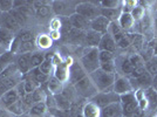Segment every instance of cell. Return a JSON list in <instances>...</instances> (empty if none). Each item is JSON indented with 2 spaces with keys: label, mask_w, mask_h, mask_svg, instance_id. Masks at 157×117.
<instances>
[{
  "label": "cell",
  "mask_w": 157,
  "mask_h": 117,
  "mask_svg": "<svg viewBox=\"0 0 157 117\" xmlns=\"http://www.w3.org/2000/svg\"><path fill=\"white\" fill-rule=\"evenodd\" d=\"M98 48H93V47H86L81 58H80V63L83 67V69L88 75H90L95 70L100 69V60H98Z\"/></svg>",
  "instance_id": "6da1fadb"
},
{
  "label": "cell",
  "mask_w": 157,
  "mask_h": 117,
  "mask_svg": "<svg viewBox=\"0 0 157 117\" xmlns=\"http://www.w3.org/2000/svg\"><path fill=\"white\" fill-rule=\"evenodd\" d=\"M116 74H109L103 72L102 69H98L89 75L93 83L95 85L98 91H110L113 90Z\"/></svg>",
  "instance_id": "7a4b0ae2"
},
{
  "label": "cell",
  "mask_w": 157,
  "mask_h": 117,
  "mask_svg": "<svg viewBox=\"0 0 157 117\" xmlns=\"http://www.w3.org/2000/svg\"><path fill=\"white\" fill-rule=\"evenodd\" d=\"M78 1H63V0H54L51 2L53 15L60 19H69L73 14H75L76 5Z\"/></svg>",
  "instance_id": "3957f363"
},
{
  "label": "cell",
  "mask_w": 157,
  "mask_h": 117,
  "mask_svg": "<svg viewBox=\"0 0 157 117\" xmlns=\"http://www.w3.org/2000/svg\"><path fill=\"white\" fill-rule=\"evenodd\" d=\"M74 88V90L76 92L80 98H83L86 101L90 100L92 97H94L98 91L96 89L95 85L93 83L92 78L89 77V75H87L82 80H80L78 82H76L74 85H72Z\"/></svg>",
  "instance_id": "277c9868"
},
{
  "label": "cell",
  "mask_w": 157,
  "mask_h": 117,
  "mask_svg": "<svg viewBox=\"0 0 157 117\" xmlns=\"http://www.w3.org/2000/svg\"><path fill=\"white\" fill-rule=\"evenodd\" d=\"M75 13L92 21L101 15V7L98 5V1H78Z\"/></svg>",
  "instance_id": "5b68a950"
},
{
  "label": "cell",
  "mask_w": 157,
  "mask_h": 117,
  "mask_svg": "<svg viewBox=\"0 0 157 117\" xmlns=\"http://www.w3.org/2000/svg\"><path fill=\"white\" fill-rule=\"evenodd\" d=\"M88 101H92L94 104H96L100 109L105 108L107 105L113 103H118L120 102V96L116 92H114V90L110 91H98V94L92 97Z\"/></svg>",
  "instance_id": "8992f818"
},
{
  "label": "cell",
  "mask_w": 157,
  "mask_h": 117,
  "mask_svg": "<svg viewBox=\"0 0 157 117\" xmlns=\"http://www.w3.org/2000/svg\"><path fill=\"white\" fill-rule=\"evenodd\" d=\"M120 104L122 107V112H123V116L125 117H132L136 109L138 108V103L136 96H135V92H129V94H125L120 96Z\"/></svg>",
  "instance_id": "52a82bcc"
},
{
  "label": "cell",
  "mask_w": 157,
  "mask_h": 117,
  "mask_svg": "<svg viewBox=\"0 0 157 117\" xmlns=\"http://www.w3.org/2000/svg\"><path fill=\"white\" fill-rule=\"evenodd\" d=\"M113 90H114V92H116L118 96H122V95H125V94L132 92L134 89H132V85H131L130 78L125 77L123 75L116 74Z\"/></svg>",
  "instance_id": "ba28073f"
},
{
  "label": "cell",
  "mask_w": 157,
  "mask_h": 117,
  "mask_svg": "<svg viewBox=\"0 0 157 117\" xmlns=\"http://www.w3.org/2000/svg\"><path fill=\"white\" fill-rule=\"evenodd\" d=\"M72 62L73 61L71 58H67L65 61H61L59 65L54 66L53 76H55L63 85L68 82V78H69V67L72 65Z\"/></svg>",
  "instance_id": "9c48e42d"
},
{
  "label": "cell",
  "mask_w": 157,
  "mask_h": 117,
  "mask_svg": "<svg viewBox=\"0 0 157 117\" xmlns=\"http://www.w3.org/2000/svg\"><path fill=\"white\" fill-rule=\"evenodd\" d=\"M88 74L86 73V70L83 69V67L81 66L80 61H73L71 67H69V78H68V83H71L72 85H74L76 82H78L80 80L87 76Z\"/></svg>",
  "instance_id": "30bf717a"
},
{
  "label": "cell",
  "mask_w": 157,
  "mask_h": 117,
  "mask_svg": "<svg viewBox=\"0 0 157 117\" xmlns=\"http://www.w3.org/2000/svg\"><path fill=\"white\" fill-rule=\"evenodd\" d=\"M0 27H4L8 31L13 32L14 34H18L21 31V27L17 22V20L14 19V17L10 13H1L0 15Z\"/></svg>",
  "instance_id": "8fae6325"
},
{
  "label": "cell",
  "mask_w": 157,
  "mask_h": 117,
  "mask_svg": "<svg viewBox=\"0 0 157 117\" xmlns=\"http://www.w3.org/2000/svg\"><path fill=\"white\" fill-rule=\"evenodd\" d=\"M31 54L32 53H27V54H18L15 55V65L18 67L19 72L22 74V76L27 75L28 73L32 70V66H31Z\"/></svg>",
  "instance_id": "7c38bea8"
},
{
  "label": "cell",
  "mask_w": 157,
  "mask_h": 117,
  "mask_svg": "<svg viewBox=\"0 0 157 117\" xmlns=\"http://www.w3.org/2000/svg\"><path fill=\"white\" fill-rule=\"evenodd\" d=\"M130 78V77H129ZM131 85H132V89L134 91L136 90H145L148 88L151 87V83H152V76L148 72H145L138 78H130Z\"/></svg>",
  "instance_id": "4fadbf2b"
},
{
  "label": "cell",
  "mask_w": 157,
  "mask_h": 117,
  "mask_svg": "<svg viewBox=\"0 0 157 117\" xmlns=\"http://www.w3.org/2000/svg\"><path fill=\"white\" fill-rule=\"evenodd\" d=\"M20 98L21 97H20L19 91H18L17 87H15L13 89L6 91V92L0 97V107L4 108V109H8L12 104H14L17 101H19Z\"/></svg>",
  "instance_id": "5bb4252c"
},
{
  "label": "cell",
  "mask_w": 157,
  "mask_h": 117,
  "mask_svg": "<svg viewBox=\"0 0 157 117\" xmlns=\"http://www.w3.org/2000/svg\"><path fill=\"white\" fill-rule=\"evenodd\" d=\"M109 26H110V21L107 20L105 17H102V15H100L96 19H94L90 21V29L94 31V32L100 33L101 35L108 33Z\"/></svg>",
  "instance_id": "9a60e30c"
},
{
  "label": "cell",
  "mask_w": 157,
  "mask_h": 117,
  "mask_svg": "<svg viewBox=\"0 0 157 117\" xmlns=\"http://www.w3.org/2000/svg\"><path fill=\"white\" fill-rule=\"evenodd\" d=\"M45 88H46L48 95H52V96H56V95H60L62 94V91L65 89V85L62 82H60L58 78L55 76H51L48 82L45 85Z\"/></svg>",
  "instance_id": "2e32d148"
},
{
  "label": "cell",
  "mask_w": 157,
  "mask_h": 117,
  "mask_svg": "<svg viewBox=\"0 0 157 117\" xmlns=\"http://www.w3.org/2000/svg\"><path fill=\"white\" fill-rule=\"evenodd\" d=\"M98 51H105V52H110V53H116L117 51V45H116V41L114 40V38L111 36L109 33H105L102 35L101 41H100V45H98Z\"/></svg>",
  "instance_id": "e0dca14e"
},
{
  "label": "cell",
  "mask_w": 157,
  "mask_h": 117,
  "mask_svg": "<svg viewBox=\"0 0 157 117\" xmlns=\"http://www.w3.org/2000/svg\"><path fill=\"white\" fill-rule=\"evenodd\" d=\"M69 22L72 25L73 28L78 29V31H82V32H87L90 29V21L89 20L85 19L83 17L78 15V14H73L72 17L69 18Z\"/></svg>",
  "instance_id": "ac0fdd59"
},
{
  "label": "cell",
  "mask_w": 157,
  "mask_h": 117,
  "mask_svg": "<svg viewBox=\"0 0 157 117\" xmlns=\"http://www.w3.org/2000/svg\"><path fill=\"white\" fill-rule=\"evenodd\" d=\"M118 25L121 27V29L125 33H132L134 28H135V21L132 19L130 13H122L121 17L117 20Z\"/></svg>",
  "instance_id": "d6986e66"
},
{
  "label": "cell",
  "mask_w": 157,
  "mask_h": 117,
  "mask_svg": "<svg viewBox=\"0 0 157 117\" xmlns=\"http://www.w3.org/2000/svg\"><path fill=\"white\" fill-rule=\"evenodd\" d=\"M122 107L120 102L118 103H113L107 105L101 109V117H122Z\"/></svg>",
  "instance_id": "ffe728a7"
},
{
  "label": "cell",
  "mask_w": 157,
  "mask_h": 117,
  "mask_svg": "<svg viewBox=\"0 0 157 117\" xmlns=\"http://www.w3.org/2000/svg\"><path fill=\"white\" fill-rule=\"evenodd\" d=\"M53 42L54 41L52 40L51 35L47 33H39L35 39V45L39 51H48L49 48H52Z\"/></svg>",
  "instance_id": "44dd1931"
},
{
  "label": "cell",
  "mask_w": 157,
  "mask_h": 117,
  "mask_svg": "<svg viewBox=\"0 0 157 117\" xmlns=\"http://www.w3.org/2000/svg\"><path fill=\"white\" fill-rule=\"evenodd\" d=\"M51 2H52V1H48L44 6L34 9V17H35V19H38V20L52 19L53 12H52V7H51Z\"/></svg>",
  "instance_id": "7402d4cb"
},
{
  "label": "cell",
  "mask_w": 157,
  "mask_h": 117,
  "mask_svg": "<svg viewBox=\"0 0 157 117\" xmlns=\"http://www.w3.org/2000/svg\"><path fill=\"white\" fill-rule=\"evenodd\" d=\"M82 117H101V109L92 101H87L82 105Z\"/></svg>",
  "instance_id": "603a6c76"
},
{
  "label": "cell",
  "mask_w": 157,
  "mask_h": 117,
  "mask_svg": "<svg viewBox=\"0 0 157 117\" xmlns=\"http://www.w3.org/2000/svg\"><path fill=\"white\" fill-rule=\"evenodd\" d=\"M102 35L98 32H94L92 29L87 31L85 34V46L86 47H93V48H98L100 45Z\"/></svg>",
  "instance_id": "cb8c5ba5"
},
{
  "label": "cell",
  "mask_w": 157,
  "mask_h": 117,
  "mask_svg": "<svg viewBox=\"0 0 157 117\" xmlns=\"http://www.w3.org/2000/svg\"><path fill=\"white\" fill-rule=\"evenodd\" d=\"M17 34H14L13 32L8 31L4 27H0V45L2 47H5L7 51L10 49V47L13 42L14 38Z\"/></svg>",
  "instance_id": "d4e9b609"
},
{
  "label": "cell",
  "mask_w": 157,
  "mask_h": 117,
  "mask_svg": "<svg viewBox=\"0 0 157 117\" xmlns=\"http://www.w3.org/2000/svg\"><path fill=\"white\" fill-rule=\"evenodd\" d=\"M54 97V103H55V108H58L60 110L63 111H69L72 109V101L69 98L65 96L63 94H60L56 96H53Z\"/></svg>",
  "instance_id": "484cf974"
},
{
  "label": "cell",
  "mask_w": 157,
  "mask_h": 117,
  "mask_svg": "<svg viewBox=\"0 0 157 117\" xmlns=\"http://www.w3.org/2000/svg\"><path fill=\"white\" fill-rule=\"evenodd\" d=\"M31 117H46L48 115V108L46 103H35L27 112Z\"/></svg>",
  "instance_id": "4316f807"
},
{
  "label": "cell",
  "mask_w": 157,
  "mask_h": 117,
  "mask_svg": "<svg viewBox=\"0 0 157 117\" xmlns=\"http://www.w3.org/2000/svg\"><path fill=\"white\" fill-rule=\"evenodd\" d=\"M122 14V8H101V15L105 17L107 20H109L110 22L117 21L118 18Z\"/></svg>",
  "instance_id": "83f0119b"
},
{
  "label": "cell",
  "mask_w": 157,
  "mask_h": 117,
  "mask_svg": "<svg viewBox=\"0 0 157 117\" xmlns=\"http://www.w3.org/2000/svg\"><path fill=\"white\" fill-rule=\"evenodd\" d=\"M27 75H29V76H31V77L40 85V87H42V85H46L47 82H48V80H49V77H51V76L45 75L44 73H41V70H40L39 68H33L32 70L28 73Z\"/></svg>",
  "instance_id": "f1b7e54d"
},
{
  "label": "cell",
  "mask_w": 157,
  "mask_h": 117,
  "mask_svg": "<svg viewBox=\"0 0 157 117\" xmlns=\"http://www.w3.org/2000/svg\"><path fill=\"white\" fill-rule=\"evenodd\" d=\"M31 96H32V100H33V102H34V104L46 103L47 97H48V92H47L45 85H42V87H39L36 90L33 91L32 94H31Z\"/></svg>",
  "instance_id": "f546056e"
},
{
  "label": "cell",
  "mask_w": 157,
  "mask_h": 117,
  "mask_svg": "<svg viewBox=\"0 0 157 117\" xmlns=\"http://www.w3.org/2000/svg\"><path fill=\"white\" fill-rule=\"evenodd\" d=\"M108 33H109L111 36L114 38V40L116 41V43H117L121 39H123V38L125 36V34H127V33L123 32V31L121 29V27H120L117 21H115V22H110V26H109Z\"/></svg>",
  "instance_id": "4dcf8cb0"
},
{
  "label": "cell",
  "mask_w": 157,
  "mask_h": 117,
  "mask_svg": "<svg viewBox=\"0 0 157 117\" xmlns=\"http://www.w3.org/2000/svg\"><path fill=\"white\" fill-rule=\"evenodd\" d=\"M36 35H38V34H35V32H34L33 29H31V28H22V29L17 34V36H18V39L21 41V43H22V42H32V41H35Z\"/></svg>",
  "instance_id": "1f68e13d"
},
{
  "label": "cell",
  "mask_w": 157,
  "mask_h": 117,
  "mask_svg": "<svg viewBox=\"0 0 157 117\" xmlns=\"http://www.w3.org/2000/svg\"><path fill=\"white\" fill-rule=\"evenodd\" d=\"M22 85H24V89H25L26 95L32 94L33 91L36 90V89L40 87V85H38V83L29 76V75H25V76L22 77Z\"/></svg>",
  "instance_id": "d6a6232c"
},
{
  "label": "cell",
  "mask_w": 157,
  "mask_h": 117,
  "mask_svg": "<svg viewBox=\"0 0 157 117\" xmlns=\"http://www.w3.org/2000/svg\"><path fill=\"white\" fill-rule=\"evenodd\" d=\"M7 110L10 111L11 114H13L15 117H19V116H21V115L27 114L26 108H25V105L22 103V100H21V98H20L19 101H17L14 104H12Z\"/></svg>",
  "instance_id": "836d02e7"
},
{
  "label": "cell",
  "mask_w": 157,
  "mask_h": 117,
  "mask_svg": "<svg viewBox=\"0 0 157 117\" xmlns=\"http://www.w3.org/2000/svg\"><path fill=\"white\" fill-rule=\"evenodd\" d=\"M144 95L149 103V109H156L157 108V91L152 88H148L144 90Z\"/></svg>",
  "instance_id": "e575fe53"
},
{
  "label": "cell",
  "mask_w": 157,
  "mask_h": 117,
  "mask_svg": "<svg viewBox=\"0 0 157 117\" xmlns=\"http://www.w3.org/2000/svg\"><path fill=\"white\" fill-rule=\"evenodd\" d=\"M45 61V53L41 51H35L31 54V66L33 68H39L41 63Z\"/></svg>",
  "instance_id": "d590c367"
},
{
  "label": "cell",
  "mask_w": 157,
  "mask_h": 117,
  "mask_svg": "<svg viewBox=\"0 0 157 117\" xmlns=\"http://www.w3.org/2000/svg\"><path fill=\"white\" fill-rule=\"evenodd\" d=\"M128 58H129V61H130L131 66L134 67V69L135 68H141V67L145 66V60L138 53H132L130 55H128Z\"/></svg>",
  "instance_id": "8d00e7d4"
},
{
  "label": "cell",
  "mask_w": 157,
  "mask_h": 117,
  "mask_svg": "<svg viewBox=\"0 0 157 117\" xmlns=\"http://www.w3.org/2000/svg\"><path fill=\"white\" fill-rule=\"evenodd\" d=\"M145 70L150 74L151 76H156L157 75V56H152L148 61H145Z\"/></svg>",
  "instance_id": "74e56055"
},
{
  "label": "cell",
  "mask_w": 157,
  "mask_h": 117,
  "mask_svg": "<svg viewBox=\"0 0 157 117\" xmlns=\"http://www.w3.org/2000/svg\"><path fill=\"white\" fill-rule=\"evenodd\" d=\"M35 51H38L36 45H35V41H32V42H22L19 47L18 54H27V53L35 52Z\"/></svg>",
  "instance_id": "f35d334b"
},
{
  "label": "cell",
  "mask_w": 157,
  "mask_h": 117,
  "mask_svg": "<svg viewBox=\"0 0 157 117\" xmlns=\"http://www.w3.org/2000/svg\"><path fill=\"white\" fill-rule=\"evenodd\" d=\"M39 69L41 70V73H44L47 76H52L54 73V65H53L52 60H47L45 58V61L41 63V66L39 67Z\"/></svg>",
  "instance_id": "ab89813d"
},
{
  "label": "cell",
  "mask_w": 157,
  "mask_h": 117,
  "mask_svg": "<svg viewBox=\"0 0 157 117\" xmlns=\"http://www.w3.org/2000/svg\"><path fill=\"white\" fill-rule=\"evenodd\" d=\"M98 5L101 8H122V1L121 0H102L98 1Z\"/></svg>",
  "instance_id": "60d3db41"
},
{
  "label": "cell",
  "mask_w": 157,
  "mask_h": 117,
  "mask_svg": "<svg viewBox=\"0 0 157 117\" xmlns=\"http://www.w3.org/2000/svg\"><path fill=\"white\" fill-rule=\"evenodd\" d=\"M130 14H131V17H132V19H134L135 22H140V21L145 17V8H144L143 6H141V5H138L137 4V6L131 11Z\"/></svg>",
  "instance_id": "b9f144b4"
},
{
  "label": "cell",
  "mask_w": 157,
  "mask_h": 117,
  "mask_svg": "<svg viewBox=\"0 0 157 117\" xmlns=\"http://www.w3.org/2000/svg\"><path fill=\"white\" fill-rule=\"evenodd\" d=\"M98 60H100V65L105 63V62H110L116 60V54L110 52H105V51H100L98 53Z\"/></svg>",
  "instance_id": "7bdbcfd3"
},
{
  "label": "cell",
  "mask_w": 157,
  "mask_h": 117,
  "mask_svg": "<svg viewBox=\"0 0 157 117\" xmlns=\"http://www.w3.org/2000/svg\"><path fill=\"white\" fill-rule=\"evenodd\" d=\"M100 69H102L103 72L109 73V74H116V60L110 61V62H105L100 65Z\"/></svg>",
  "instance_id": "ee69618b"
},
{
  "label": "cell",
  "mask_w": 157,
  "mask_h": 117,
  "mask_svg": "<svg viewBox=\"0 0 157 117\" xmlns=\"http://www.w3.org/2000/svg\"><path fill=\"white\" fill-rule=\"evenodd\" d=\"M116 45H117V49H122V51L129 49L131 47V39H130V36H129V34L127 33L124 38L120 40Z\"/></svg>",
  "instance_id": "f6af8a7d"
},
{
  "label": "cell",
  "mask_w": 157,
  "mask_h": 117,
  "mask_svg": "<svg viewBox=\"0 0 157 117\" xmlns=\"http://www.w3.org/2000/svg\"><path fill=\"white\" fill-rule=\"evenodd\" d=\"M138 1H132V0H125L122 1V13H131V11L137 6Z\"/></svg>",
  "instance_id": "bcb514c9"
},
{
  "label": "cell",
  "mask_w": 157,
  "mask_h": 117,
  "mask_svg": "<svg viewBox=\"0 0 157 117\" xmlns=\"http://www.w3.org/2000/svg\"><path fill=\"white\" fill-rule=\"evenodd\" d=\"M13 7V0H0V13H8Z\"/></svg>",
  "instance_id": "7dc6e473"
},
{
  "label": "cell",
  "mask_w": 157,
  "mask_h": 117,
  "mask_svg": "<svg viewBox=\"0 0 157 117\" xmlns=\"http://www.w3.org/2000/svg\"><path fill=\"white\" fill-rule=\"evenodd\" d=\"M147 72L145 70V67H141V68H135L132 70V74L130 75V78H138L140 76H142L144 73Z\"/></svg>",
  "instance_id": "c3c4849f"
},
{
  "label": "cell",
  "mask_w": 157,
  "mask_h": 117,
  "mask_svg": "<svg viewBox=\"0 0 157 117\" xmlns=\"http://www.w3.org/2000/svg\"><path fill=\"white\" fill-rule=\"evenodd\" d=\"M0 117H15L13 114H11L7 109L0 108Z\"/></svg>",
  "instance_id": "681fc988"
},
{
  "label": "cell",
  "mask_w": 157,
  "mask_h": 117,
  "mask_svg": "<svg viewBox=\"0 0 157 117\" xmlns=\"http://www.w3.org/2000/svg\"><path fill=\"white\" fill-rule=\"evenodd\" d=\"M6 91H8V90H7L6 88H5L4 83H2L1 81H0V97H1V96H2V95H4L5 92H6Z\"/></svg>",
  "instance_id": "f907efd6"
},
{
  "label": "cell",
  "mask_w": 157,
  "mask_h": 117,
  "mask_svg": "<svg viewBox=\"0 0 157 117\" xmlns=\"http://www.w3.org/2000/svg\"><path fill=\"white\" fill-rule=\"evenodd\" d=\"M151 88H152V89H155V90L157 91V75L152 77V83H151Z\"/></svg>",
  "instance_id": "816d5d0a"
},
{
  "label": "cell",
  "mask_w": 157,
  "mask_h": 117,
  "mask_svg": "<svg viewBox=\"0 0 157 117\" xmlns=\"http://www.w3.org/2000/svg\"><path fill=\"white\" fill-rule=\"evenodd\" d=\"M7 49L6 48H5V47H2V46H0V56H1V55H2V54H4V53L6 52Z\"/></svg>",
  "instance_id": "f5cc1de1"
},
{
  "label": "cell",
  "mask_w": 157,
  "mask_h": 117,
  "mask_svg": "<svg viewBox=\"0 0 157 117\" xmlns=\"http://www.w3.org/2000/svg\"><path fill=\"white\" fill-rule=\"evenodd\" d=\"M19 117H31L28 114H25V115H21V116H19Z\"/></svg>",
  "instance_id": "db71d44e"
},
{
  "label": "cell",
  "mask_w": 157,
  "mask_h": 117,
  "mask_svg": "<svg viewBox=\"0 0 157 117\" xmlns=\"http://www.w3.org/2000/svg\"><path fill=\"white\" fill-rule=\"evenodd\" d=\"M155 25H156V27H157V15L155 17Z\"/></svg>",
  "instance_id": "11a10c76"
},
{
  "label": "cell",
  "mask_w": 157,
  "mask_h": 117,
  "mask_svg": "<svg viewBox=\"0 0 157 117\" xmlns=\"http://www.w3.org/2000/svg\"><path fill=\"white\" fill-rule=\"evenodd\" d=\"M151 117H157V114H156V115H154V116H151Z\"/></svg>",
  "instance_id": "9f6ffc18"
},
{
  "label": "cell",
  "mask_w": 157,
  "mask_h": 117,
  "mask_svg": "<svg viewBox=\"0 0 157 117\" xmlns=\"http://www.w3.org/2000/svg\"><path fill=\"white\" fill-rule=\"evenodd\" d=\"M122 117H125V116H122Z\"/></svg>",
  "instance_id": "6f0895ef"
},
{
  "label": "cell",
  "mask_w": 157,
  "mask_h": 117,
  "mask_svg": "<svg viewBox=\"0 0 157 117\" xmlns=\"http://www.w3.org/2000/svg\"><path fill=\"white\" fill-rule=\"evenodd\" d=\"M0 15H1V13H0Z\"/></svg>",
  "instance_id": "680465c9"
},
{
  "label": "cell",
  "mask_w": 157,
  "mask_h": 117,
  "mask_svg": "<svg viewBox=\"0 0 157 117\" xmlns=\"http://www.w3.org/2000/svg\"><path fill=\"white\" fill-rule=\"evenodd\" d=\"M0 46H1V45H0Z\"/></svg>",
  "instance_id": "91938a15"
}]
</instances>
